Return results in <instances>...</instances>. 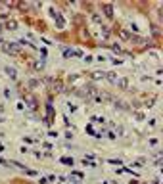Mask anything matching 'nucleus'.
Instances as JSON below:
<instances>
[{
	"mask_svg": "<svg viewBox=\"0 0 163 184\" xmlns=\"http://www.w3.org/2000/svg\"><path fill=\"white\" fill-rule=\"evenodd\" d=\"M2 46H4V52H8V54H17L19 52V48H17L15 42H4Z\"/></svg>",
	"mask_w": 163,
	"mask_h": 184,
	"instance_id": "nucleus-1",
	"label": "nucleus"
},
{
	"mask_svg": "<svg viewBox=\"0 0 163 184\" xmlns=\"http://www.w3.org/2000/svg\"><path fill=\"white\" fill-rule=\"evenodd\" d=\"M50 12H52V15L56 17V23H58V27L61 29V27H64V19H61V15H60V14H56V10H54V8H52Z\"/></svg>",
	"mask_w": 163,
	"mask_h": 184,
	"instance_id": "nucleus-2",
	"label": "nucleus"
},
{
	"mask_svg": "<svg viewBox=\"0 0 163 184\" xmlns=\"http://www.w3.org/2000/svg\"><path fill=\"white\" fill-rule=\"evenodd\" d=\"M25 102H27V108L31 109V111H35V109H36V100L35 98H25Z\"/></svg>",
	"mask_w": 163,
	"mask_h": 184,
	"instance_id": "nucleus-3",
	"label": "nucleus"
},
{
	"mask_svg": "<svg viewBox=\"0 0 163 184\" xmlns=\"http://www.w3.org/2000/svg\"><path fill=\"white\" fill-rule=\"evenodd\" d=\"M104 14H106L108 17H113V6L111 4H104Z\"/></svg>",
	"mask_w": 163,
	"mask_h": 184,
	"instance_id": "nucleus-4",
	"label": "nucleus"
},
{
	"mask_svg": "<svg viewBox=\"0 0 163 184\" xmlns=\"http://www.w3.org/2000/svg\"><path fill=\"white\" fill-rule=\"evenodd\" d=\"M104 77H106V73H104V71H94V73H92V79H94V81H100V79H104Z\"/></svg>",
	"mask_w": 163,
	"mask_h": 184,
	"instance_id": "nucleus-5",
	"label": "nucleus"
},
{
	"mask_svg": "<svg viewBox=\"0 0 163 184\" xmlns=\"http://www.w3.org/2000/svg\"><path fill=\"white\" fill-rule=\"evenodd\" d=\"M6 73L10 75V79H17V71H15L14 67H6Z\"/></svg>",
	"mask_w": 163,
	"mask_h": 184,
	"instance_id": "nucleus-6",
	"label": "nucleus"
},
{
	"mask_svg": "<svg viewBox=\"0 0 163 184\" xmlns=\"http://www.w3.org/2000/svg\"><path fill=\"white\" fill-rule=\"evenodd\" d=\"M106 77H108V81H111V83H115L117 85V81H119V77L115 75V73H106Z\"/></svg>",
	"mask_w": 163,
	"mask_h": 184,
	"instance_id": "nucleus-7",
	"label": "nucleus"
},
{
	"mask_svg": "<svg viewBox=\"0 0 163 184\" xmlns=\"http://www.w3.org/2000/svg\"><path fill=\"white\" fill-rule=\"evenodd\" d=\"M117 83H119V86H121V88H127V86H129V81H127L125 77H121Z\"/></svg>",
	"mask_w": 163,
	"mask_h": 184,
	"instance_id": "nucleus-8",
	"label": "nucleus"
},
{
	"mask_svg": "<svg viewBox=\"0 0 163 184\" xmlns=\"http://www.w3.org/2000/svg\"><path fill=\"white\" fill-rule=\"evenodd\" d=\"M6 29L15 31V29H17V23H15V21H8V23H6Z\"/></svg>",
	"mask_w": 163,
	"mask_h": 184,
	"instance_id": "nucleus-9",
	"label": "nucleus"
},
{
	"mask_svg": "<svg viewBox=\"0 0 163 184\" xmlns=\"http://www.w3.org/2000/svg\"><path fill=\"white\" fill-rule=\"evenodd\" d=\"M33 67H35V69H42V67H44V64H42V61H35V64H33Z\"/></svg>",
	"mask_w": 163,
	"mask_h": 184,
	"instance_id": "nucleus-10",
	"label": "nucleus"
},
{
	"mask_svg": "<svg viewBox=\"0 0 163 184\" xmlns=\"http://www.w3.org/2000/svg\"><path fill=\"white\" fill-rule=\"evenodd\" d=\"M64 56H67V58H69V56H75V52H73V50H64Z\"/></svg>",
	"mask_w": 163,
	"mask_h": 184,
	"instance_id": "nucleus-11",
	"label": "nucleus"
},
{
	"mask_svg": "<svg viewBox=\"0 0 163 184\" xmlns=\"http://www.w3.org/2000/svg\"><path fill=\"white\" fill-rule=\"evenodd\" d=\"M0 163H2V165H10V163H8V161H4L2 157H0Z\"/></svg>",
	"mask_w": 163,
	"mask_h": 184,
	"instance_id": "nucleus-12",
	"label": "nucleus"
},
{
	"mask_svg": "<svg viewBox=\"0 0 163 184\" xmlns=\"http://www.w3.org/2000/svg\"><path fill=\"white\" fill-rule=\"evenodd\" d=\"M155 184H157V182H155Z\"/></svg>",
	"mask_w": 163,
	"mask_h": 184,
	"instance_id": "nucleus-13",
	"label": "nucleus"
}]
</instances>
